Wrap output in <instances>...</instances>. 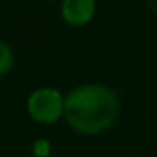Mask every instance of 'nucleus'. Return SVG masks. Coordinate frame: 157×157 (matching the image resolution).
I'll use <instances>...</instances> for the list:
<instances>
[{"label": "nucleus", "instance_id": "1", "mask_svg": "<svg viewBox=\"0 0 157 157\" xmlns=\"http://www.w3.org/2000/svg\"><path fill=\"white\" fill-rule=\"evenodd\" d=\"M119 115V100L104 84H84L64 100V117L74 131L96 135L109 129Z\"/></svg>", "mask_w": 157, "mask_h": 157}, {"label": "nucleus", "instance_id": "2", "mask_svg": "<svg viewBox=\"0 0 157 157\" xmlns=\"http://www.w3.org/2000/svg\"><path fill=\"white\" fill-rule=\"evenodd\" d=\"M64 100L66 98L58 90L40 88L28 98V113L38 123H56L64 117Z\"/></svg>", "mask_w": 157, "mask_h": 157}, {"label": "nucleus", "instance_id": "3", "mask_svg": "<svg viewBox=\"0 0 157 157\" xmlns=\"http://www.w3.org/2000/svg\"><path fill=\"white\" fill-rule=\"evenodd\" d=\"M96 14V0H64L62 16L72 26H86Z\"/></svg>", "mask_w": 157, "mask_h": 157}, {"label": "nucleus", "instance_id": "4", "mask_svg": "<svg viewBox=\"0 0 157 157\" xmlns=\"http://www.w3.org/2000/svg\"><path fill=\"white\" fill-rule=\"evenodd\" d=\"M14 66V54H12L10 46L4 42H0V78L6 76Z\"/></svg>", "mask_w": 157, "mask_h": 157}, {"label": "nucleus", "instance_id": "5", "mask_svg": "<svg viewBox=\"0 0 157 157\" xmlns=\"http://www.w3.org/2000/svg\"><path fill=\"white\" fill-rule=\"evenodd\" d=\"M46 141H38V147H36V153H40V155H42V153H46Z\"/></svg>", "mask_w": 157, "mask_h": 157}, {"label": "nucleus", "instance_id": "6", "mask_svg": "<svg viewBox=\"0 0 157 157\" xmlns=\"http://www.w3.org/2000/svg\"><path fill=\"white\" fill-rule=\"evenodd\" d=\"M147 4H149V8L157 14V0H147Z\"/></svg>", "mask_w": 157, "mask_h": 157}]
</instances>
